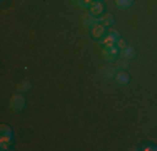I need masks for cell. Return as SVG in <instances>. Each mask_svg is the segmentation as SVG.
Masks as SVG:
<instances>
[{"mask_svg":"<svg viewBox=\"0 0 157 151\" xmlns=\"http://www.w3.org/2000/svg\"><path fill=\"white\" fill-rule=\"evenodd\" d=\"M25 106H27V99H25V96H24L22 92L13 94V96L10 97V109H12L13 112H20V111H24Z\"/></svg>","mask_w":157,"mask_h":151,"instance_id":"1","label":"cell"},{"mask_svg":"<svg viewBox=\"0 0 157 151\" xmlns=\"http://www.w3.org/2000/svg\"><path fill=\"white\" fill-rule=\"evenodd\" d=\"M121 55V51H119L117 45H112V47H102V57L107 60V62H114L117 60V57Z\"/></svg>","mask_w":157,"mask_h":151,"instance_id":"2","label":"cell"},{"mask_svg":"<svg viewBox=\"0 0 157 151\" xmlns=\"http://www.w3.org/2000/svg\"><path fill=\"white\" fill-rule=\"evenodd\" d=\"M99 74L102 76V77H105V79H114L115 74H117V67H115L114 64H110V62L104 64V66H100Z\"/></svg>","mask_w":157,"mask_h":151,"instance_id":"3","label":"cell"},{"mask_svg":"<svg viewBox=\"0 0 157 151\" xmlns=\"http://www.w3.org/2000/svg\"><path fill=\"white\" fill-rule=\"evenodd\" d=\"M105 32H107V27H105V25H102L100 22H97L94 27H90V35L94 37V39L100 40L104 35H105Z\"/></svg>","mask_w":157,"mask_h":151,"instance_id":"4","label":"cell"},{"mask_svg":"<svg viewBox=\"0 0 157 151\" xmlns=\"http://www.w3.org/2000/svg\"><path fill=\"white\" fill-rule=\"evenodd\" d=\"M129 81H130V76L127 71H117V74H115V77H114V82L115 84H119V86H127L129 84Z\"/></svg>","mask_w":157,"mask_h":151,"instance_id":"5","label":"cell"},{"mask_svg":"<svg viewBox=\"0 0 157 151\" xmlns=\"http://www.w3.org/2000/svg\"><path fill=\"white\" fill-rule=\"evenodd\" d=\"M89 14H92L94 17L104 15V2L102 0H95V2L90 5V9H89Z\"/></svg>","mask_w":157,"mask_h":151,"instance_id":"6","label":"cell"},{"mask_svg":"<svg viewBox=\"0 0 157 151\" xmlns=\"http://www.w3.org/2000/svg\"><path fill=\"white\" fill-rule=\"evenodd\" d=\"M97 22H99V18L94 17L92 14H84V15H82V25H84V27H87V29L94 27Z\"/></svg>","mask_w":157,"mask_h":151,"instance_id":"7","label":"cell"},{"mask_svg":"<svg viewBox=\"0 0 157 151\" xmlns=\"http://www.w3.org/2000/svg\"><path fill=\"white\" fill-rule=\"evenodd\" d=\"M136 55H137V51L134 47H130V45H127L125 49H122L121 51V57H124L127 60H132V59H136Z\"/></svg>","mask_w":157,"mask_h":151,"instance_id":"8","label":"cell"},{"mask_svg":"<svg viewBox=\"0 0 157 151\" xmlns=\"http://www.w3.org/2000/svg\"><path fill=\"white\" fill-rule=\"evenodd\" d=\"M97 18H99V22L102 25H105L107 29L112 27L114 22H115V18H114V15H112V14H104V15H100V17H97Z\"/></svg>","mask_w":157,"mask_h":151,"instance_id":"9","label":"cell"},{"mask_svg":"<svg viewBox=\"0 0 157 151\" xmlns=\"http://www.w3.org/2000/svg\"><path fill=\"white\" fill-rule=\"evenodd\" d=\"M99 42L102 44V47H112V45H115L117 39H114V37H112L110 34H105V35H104L102 39L99 40Z\"/></svg>","mask_w":157,"mask_h":151,"instance_id":"10","label":"cell"},{"mask_svg":"<svg viewBox=\"0 0 157 151\" xmlns=\"http://www.w3.org/2000/svg\"><path fill=\"white\" fill-rule=\"evenodd\" d=\"M114 3H115V7H117V9L127 10V9H130V7H132L134 0H114Z\"/></svg>","mask_w":157,"mask_h":151,"instance_id":"11","label":"cell"},{"mask_svg":"<svg viewBox=\"0 0 157 151\" xmlns=\"http://www.w3.org/2000/svg\"><path fill=\"white\" fill-rule=\"evenodd\" d=\"M74 5L80 7V9H90V5L95 2V0H70Z\"/></svg>","mask_w":157,"mask_h":151,"instance_id":"12","label":"cell"},{"mask_svg":"<svg viewBox=\"0 0 157 151\" xmlns=\"http://www.w3.org/2000/svg\"><path fill=\"white\" fill-rule=\"evenodd\" d=\"M129 62H130V60L121 57V59L115 60V67H117V71H127V69H129Z\"/></svg>","mask_w":157,"mask_h":151,"instance_id":"13","label":"cell"},{"mask_svg":"<svg viewBox=\"0 0 157 151\" xmlns=\"http://www.w3.org/2000/svg\"><path fill=\"white\" fill-rule=\"evenodd\" d=\"M0 145H2V149H3V151L9 149V148H10V145H12V136H5V134H2V138H0Z\"/></svg>","mask_w":157,"mask_h":151,"instance_id":"14","label":"cell"},{"mask_svg":"<svg viewBox=\"0 0 157 151\" xmlns=\"http://www.w3.org/2000/svg\"><path fill=\"white\" fill-rule=\"evenodd\" d=\"M30 88H32V84H30L29 81H25V82H22V84H18V88H17V89H18V92H24V94H25Z\"/></svg>","mask_w":157,"mask_h":151,"instance_id":"15","label":"cell"},{"mask_svg":"<svg viewBox=\"0 0 157 151\" xmlns=\"http://www.w3.org/2000/svg\"><path fill=\"white\" fill-rule=\"evenodd\" d=\"M0 133L5 134V136H12V129H10L7 124H2V126H0Z\"/></svg>","mask_w":157,"mask_h":151,"instance_id":"16","label":"cell"},{"mask_svg":"<svg viewBox=\"0 0 157 151\" xmlns=\"http://www.w3.org/2000/svg\"><path fill=\"white\" fill-rule=\"evenodd\" d=\"M109 34L114 37V39H117V40L121 39V32H119L117 29H114V27H109Z\"/></svg>","mask_w":157,"mask_h":151,"instance_id":"17","label":"cell"},{"mask_svg":"<svg viewBox=\"0 0 157 151\" xmlns=\"http://www.w3.org/2000/svg\"><path fill=\"white\" fill-rule=\"evenodd\" d=\"M115 45L119 47V51H122V49H125V47H127V42H125L124 39H119L117 42H115Z\"/></svg>","mask_w":157,"mask_h":151,"instance_id":"18","label":"cell"}]
</instances>
